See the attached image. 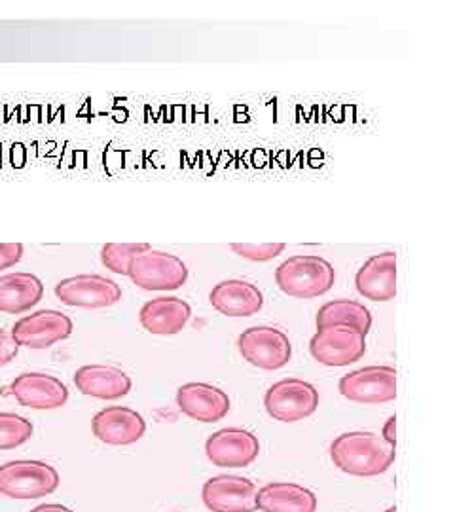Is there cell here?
I'll return each mask as SVG.
<instances>
[{"label":"cell","mask_w":455,"mask_h":512,"mask_svg":"<svg viewBox=\"0 0 455 512\" xmlns=\"http://www.w3.org/2000/svg\"><path fill=\"white\" fill-rule=\"evenodd\" d=\"M395 448L370 431H351L332 440L334 467L351 476L383 475L395 463Z\"/></svg>","instance_id":"6da1fadb"},{"label":"cell","mask_w":455,"mask_h":512,"mask_svg":"<svg viewBox=\"0 0 455 512\" xmlns=\"http://www.w3.org/2000/svg\"><path fill=\"white\" fill-rule=\"evenodd\" d=\"M336 281L334 266L319 255H294L275 270L279 291L291 298L311 300L327 294Z\"/></svg>","instance_id":"7a4b0ae2"},{"label":"cell","mask_w":455,"mask_h":512,"mask_svg":"<svg viewBox=\"0 0 455 512\" xmlns=\"http://www.w3.org/2000/svg\"><path fill=\"white\" fill-rule=\"evenodd\" d=\"M59 488V473L50 463L19 459L0 467V494L12 499H38Z\"/></svg>","instance_id":"3957f363"},{"label":"cell","mask_w":455,"mask_h":512,"mask_svg":"<svg viewBox=\"0 0 455 512\" xmlns=\"http://www.w3.org/2000/svg\"><path fill=\"white\" fill-rule=\"evenodd\" d=\"M128 277L143 291H177L188 281V266L177 255L148 249L131 260Z\"/></svg>","instance_id":"277c9868"},{"label":"cell","mask_w":455,"mask_h":512,"mask_svg":"<svg viewBox=\"0 0 455 512\" xmlns=\"http://www.w3.org/2000/svg\"><path fill=\"white\" fill-rule=\"evenodd\" d=\"M264 406L273 420L296 423L315 414L319 406V391L310 382L287 378L266 391Z\"/></svg>","instance_id":"5b68a950"},{"label":"cell","mask_w":455,"mask_h":512,"mask_svg":"<svg viewBox=\"0 0 455 512\" xmlns=\"http://www.w3.org/2000/svg\"><path fill=\"white\" fill-rule=\"evenodd\" d=\"M239 355L260 370H279L289 365L292 344L283 330L275 327H251L243 330L237 338Z\"/></svg>","instance_id":"8992f818"},{"label":"cell","mask_w":455,"mask_h":512,"mask_svg":"<svg viewBox=\"0 0 455 512\" xmlns=\"http://www.w3.org/2000/svg\"><path fill=\"white\" fill-rule=\"evenodd\" d=\"M338 391L351 403H391L397 399V370L393 366H364L342 376Z\"/></svg>","instance_id":"52a82bcc"},{"label":"cell","mask_w":455,"mask_h":512,"mask_svg":"<svg viewBox=\"0 0 455 512\" xmlns=\"http://www.w3.org/2000/svg\"><path fill=\"white\" fill-rule=\"evenodd\" d=\"M55 296L71 308L101 310L122 300V287L105 275L80 274L59 281L55 285Z\"/></svg>","instance_id":"ba28073f"},{"label":"cell","mask_w":455,"mask_h":512,"mask_svg":"<svg viewBox=\"0 0 455 512\" xmlns=\"http://www.w3.org/2000/svg\"><path fill=\"white\" fill-rule=\"evenodd\" d=\"M73 330V319L69 315L57 310H40L21 317L10 332L18 346L48 349L71 338Z\"/></svg>","instance_id":"9c48e42d"},{"label":"cell","mask_w":455,"mask_h":512,"mask_svg":"<svg viewBox=\"0 0 455 512\" xmlns=\"http://www.w3.org/2000/svg\"><path fill=\"white\" fill-rule=\"evenodd\" d=\"M310 351L317 363L325 366H349L366 353V336L349 327H327L311 338Z\"/></svg>","instance_id":"30bf717a"},{"label":"cell","mask_w":455,"mask_h":512,"mask_svg":"<svg viewBox=\"0 0 455 512\" xmlns=\"http://www.w3.org/2000/svg\"><path fill=\"white\" fill-rule=\"evenodd\" d=\"M207 459L217 467L228 469H241L249 467L260 454V442L255 433L241 429V427H228L213 433L205 442Z\"/></svg>","instance_id":"8fae6325"},{"label":"cell","mask_w":455,"mask_h":512,"mask_svg":"<svg viewBox=\"0 0 455 512\" xmlns=\"http://www.w3.org/2000/svg\"><path fill=\"white\" fill-rule=\"evenodd\" d=\"M256 494L255 482L236 475L213 476L201 490L205 507L213 512H255Z\"/></svg>","instance_id":"7c38bea8"},{"label":"cell","mask_w":455,"mask_h":512,"mask_svg":"<svg viewBox=\"0 0 455 512\" xmlns=\"http://www.w3.org/2000/svg\"><path fill=\"white\" fill-rule=\"evenodd\" d=\"M91 431L109 446H129L145 437L146 421L128 406H107L93 416Z\"/></svg>","instance_id":"4fadbf2b"},{"label":"cell","mask_w":455,"mask_h":512,"mask_svg":"<svg viewBox=\"0 0 455 512\" xmlns=\"http://www.w3.org/2000/svg\"><path fill=\"white\" fill-rule=\"evenodd\" d=\"M10 395L33 410H55L69 401V389L59 378L42 372H25L10 384Z\"/></svg>","instance_id":"5bb4252c"},{"label":"cell","mask_w":455,"mask_h":512,"mask_svg":"<svg viewBox=\"0 0 455 512\" xmlns=\"http://www.w3.org/2000/svg\"><path fill=\"white\" fill-rule=\"evenodd\" d=\"M177 406L192 420L217 423L228 416L232 403L228 393L217 385L190 382L177 389Z\"/></svg>","instance_id":"9a60e30c"},{"label":"cell","mask_w":455,"mask_h":512,"mask_svg":"<svg viewBox=\"0 0 455 512\" xmlns=\"http://www.w3.org/2000/svg\"><path fill=\"white\" fill-rule=\"evenodd\" d=\"M357 293L372 302H389L397 296V253L370 256L355 275Z\"/></svg>","instance_id":"2e32d148"},{"label":"cell","mask_w":455,"mask_h":512,"mask_svg":"<svg viewBox=\"0 0 455 512\" xmlns=\"http://www.w3.org/2000/svg\"><path fill=\"white\" fill-rule=\"evenodd\" d=\"M74 385L76 389L93 399L101 401H116L126 397L133 382L128 372L118 366L86 365L74 372Z\"/></svg>","instance_id":"e0dca14e"},{"label":"cell","mask_w":455,"mask_h":512,"mask_svg":"<svg viewBox=\"0 0 455 512\" xmlns=\"http://www.w3.org/2000/svg\"><path fill=\"white\" fill-rule=\"evenodd\" d=\"M209 302L226 317H251L264 308V294L251 281L226 279L213 287Z\"/></svg>","instance_id":"ac0fdd59"},{"label":"cell","mask_w":455,"mask_h":512,"mask_svg":"<svg viewBox=\"0 0 455 512\" xmlns=\"http://www.w3.org/2000/svg\"><path fill=\"white\" fill-rule=\"evenodd\" d=\"M192 308L188 302L177 296H160L148 300L139 311V321L143 329L156 336L179 334L190 321Z\"/></svg>","instance_id":"d6986e66"},{"label":"cell","mask_w":455,"mask_h":512,"mask_svg":"<svg viewBox=\"0 0 455 512\" xmlns=\"http://www.w3.org/2000/svg\"><path fill=\"white\" fill-rule=\"evenodd\" d=\"M256 509L262 512H315V494L294 482H272L258 490Z\"/></svg>","instance_id":"ffe728a7"},{"label":"cell","mask_w":455,"mask_h":512,"mask_svg":"<svg viewBox=\"0 0 455 512\" xmlns=\"http://www.w3.org/2000/svg\"><path fill=\"white\" fill-rule=\"evenodd\" d=\"M44 296V285L29 272L0 275V311L19 315L35 308Z\"/></svg>","instance_id":"44dd1931"},{"label":"cell","mask_w":455,"mask_h":512,"mask_svg":"<svg viewBox=\"0 0 455 512\" xmlns=\"http://www.w3.org/2000/svg\"><path fill=\"white\" fill-rule=\"evenodd\" d=\"M317 329H327V327H349V329L359 330L364 336L372 329V313L370 310L357 302V300H332L325 306H321L315 317Z\"/></svg>","instance_id":"7402d4cb"},{"label":"cell","mask_w":455,"mask_h":512,"mask_svg":"<svg viewBox=\"0 0 455 512\" xmlns=\"http://www.w3.org/2000/svg\"><path fill=\"white\" fill-rule=\"evenodd\" d=\"M148 249V243H107L101 247V262L112 274L128 275L131 260Z\"/></svg>","instance_id":"603a6c76"},{"label":"cell","mask_w":455,"mask_h":512,"mask_svg":"<svg viewBox=\"0 0 455 512\" xmlns=\"http://www.w3.org/2000/svg\"><path fill=\"white\" fill-rule=\"evenodd\" d=\"M35 433L33 423L10 412H0V450H14L29 442Z\"/></svg>","instance_id":"cb8c5ba5"},{"label":"cell","mask_w":455,"mask_h":512,"mask_svg":"<svg viewBox=\"0 0 455 512\" xmlns=\"http://www.w3.org/2000/svg\"><path fill=\"white\" fill-rule=\"evenodd\" d=\"M230 249L237 256L245 258V260L268 262V260H273V258L283 255L287 245L285 243H262V245H255V243H232Z\"/></svg>","instance_id":"d4e9b609"},{"label":"cell","mask_w":455,"mask_h":512,"mask_svg":"<svg viewBox=\"0 0 455 512\" xmlns=\"http://www.w3.org/2000/svg\"><path fill=\"white\" fill-rule=\"evenodd\" d=\"M25 247L21 243H0V270L14 268L21 262Z\"/></svg>","instance_id":"484cf974"},{"label":"cell","mask_w":455,"mask_h":512,"mask_svg":"<svg viewBox=\"0 0 455 512\" xmlns=\"http://www.w3.org/2000/svg\"><path fill=\"white\" fill-rule=\"evenodd\" d=\"M19 346L10 330L0 329V366L10 365L18 357Z\"/></svg>","instance_id":"4316f807"},{"label":"cell","mask_w":455,"mask_h":512,"mask_svg":"<svg viewBox=\"0 0 455 512\" xmlns=\"http://www.w3.org/2000/svg\"><path fill=\"white\" fill-rule=\"evenodd\" d=\"M382 439L389 444V446H397V418L391 416L389 420L385 421L382 429Z\"/></svg>","instance_id":"83f0119b"},{"label":"cell","mask_w":455,"mask_h":512,"mask_svg":"<svg viewBox=\"0 0 455 512\" xmlns=\"http://www.w3.org/2000/svg\"><path fill=\"white\" fill-rule=\"evenodd\" d=\"M31 512H74L65 507V505H57V503H46V505H38Z\"/></svg>","instance_id":"f1b7e54d"},{"label":"cell","mask_w":455,"mask_h":512,"mask_svg":"<svg viewBox=\"0 0 455 512\" xmlns=\"http://www.w3.org/2000/svg\"><path fill=\"white\" fill-rule=\"evenodd\" d=\"M385 512H397V507H395V505H393V507H389V509H387V511Z\"/></svg>","instance_id":"f546056e"}]
</instances>
